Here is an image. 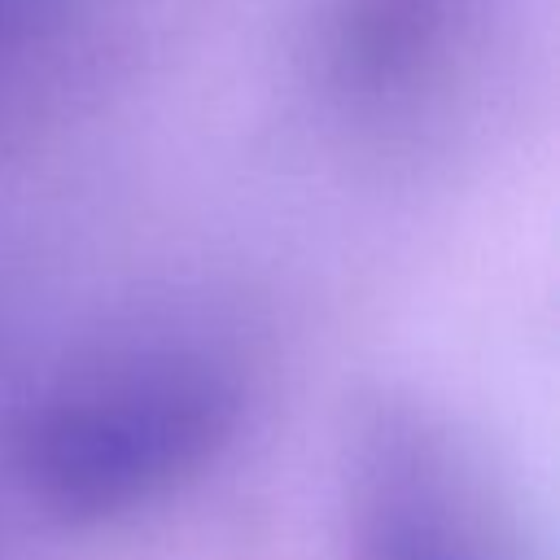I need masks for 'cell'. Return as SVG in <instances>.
I'll use <instances>...</instances> for the list:
<instances>
[{"instance_id": "7a4b0ae2", "label": "cell", "mask_w": 560, "mask_h": 560, "mask_svg": "<svg viewBox=\"0 0 560 560\" xmlns=\"http://www.w3.org/2000/svg\"><path fill=\"white\" fill-rule=\"evenodd\" d=\"M346 560H525L481 455L420 402L368 407L341 464Z\"/></svg>"}, {"instance_id": "6da1fadb", "label": "cell", "mask_w": 560, "mask_h": 560, "mask_svg": "<svg viewBox=\"0 0 560 560\" xmlns=\"http://www.w3.org/2000/svg\"><path fill=\"white\" fill-rule=\"evenodd\" d=\"M245 372L192 332H144L66 368L18 424L26 494L74 525L171 499L241 433Z\"/></svg>"}, {"instance_id": "277c9868", "label": "cell", "mask_w": 560, "mask_h": 560, "mask_svg": "<svg viewBox=\"0 0 560 560\" xmlns=\"http://www.w3.org/2000/svg\"><path fill=\"white\" fill-rule=\"evenodd\" d=\"M57 0H0V57L22 52L52 18Z\"/></svg>"}, {"instance_id": "3957f363", "label": "cell", "mask_w": 560, "mask_h": 560, "mask_svg": "<svg viewBox=\"0 0 560 560\" xmlns=\"http://www.w3.org/2000/svg\"><path fill=\"white\" fill-rule=\"evenodd\" d=\"M472 0H341L332 18V79L346 96L389 101L446 61Z\"/></svg>"}]
</instances>
